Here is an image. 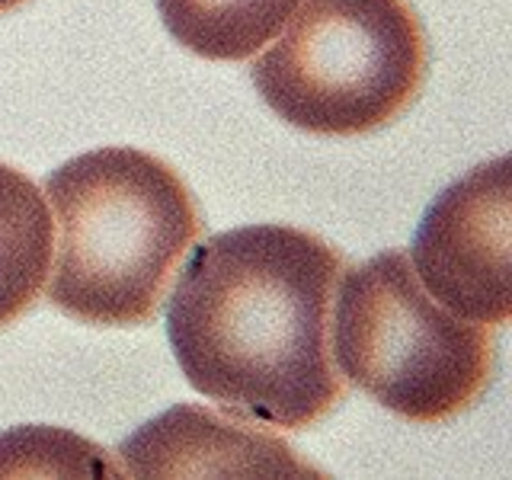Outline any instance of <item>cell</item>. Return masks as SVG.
<instances>
[{
    "mask_svg": "<svg viewBox=\"0 0 512 480\" xmlns=\"http://www.w3.org/2000/svg\"><path fill=\"white\" fill-rule=\"evenodd\" d=\"M343 253L292 224H247L192 250L167 301L189 388L247 423L308 429L340 404L333 298Z\"/></svg>",
    "mask_w": 512,
    "mask_h": 480,
    "instance_id": "obj_1",
    "label": "cell"
},
{
    "mask_svg": "<svg viewBox=\"0 0 512 480\" xmlns=\"http://www.w3.org/2000/svg\"><path fill=\"white\" fill-rule=\"evenodd\" d=\"M58 218L48 301L77 324L144 327L202 234L199 205L167 160L96 148L45 176Z\"/></svg>",
    "mask_w": 512,
    "mask_h": 480,
    "instance_id": "obj_2",
    "label": "cell"
},
{
    "mask_svg": "<svg viewBox=\"0 0 512 480\" xmlns=\"http://www.w3.org/2000/svg\"><path fill=\"white\" fill-rule=\"evenodd\" d=\"M340 375L400 420L436 426L471 410L493 381L496 336L420 285L407 253L384 250L336 288Z\"/></svg>",
    "mask_w": 512,
    "mask_h": 480,
    "instance_id": "obj_3",
    "label": "cell"
},
{
    "mask_svg": "<svg viewBox=\"0 0 512 480\" xmlns=\"http://www.w3.org/2000/svg\"><path fill=\"white\" fill-rule=\"evenodd\" d=\"M426 68V32L407 0H304L250 80L282 122L352 138L410 109Z\"/></svg>",
    "mask_w": 512,
    "mask_h": 480,
    "instance_id": "obj_4",
    "label": "cell"
},
{
    "mask_svg": "<svg viewBox=\"0 0 512 480\" xmlns=\"http://www.w3.org/2000/svg\"><path fill=\"white\" fill-rule=\"evenodd\" d=\"M509 196V157L474 167L432 199L410 250L426 292L484 327H503L512 317Z\"/></svg>",
    "mask_w": 512,
    "mask_h": 480,
    "instance_id": "obj_5",
    "label": "cell"
},
{
    "mask_svg": "<svg viewBox=\"0 0 512 480\" xmlns=\"http://www.w3.org/2000/svg\"><path fill=\"white\" fill-rule=\"evenodd\" d=\"M132 477H304L314 474L282 439L256 432L240 416L205 407H170L119 448Z\"/></svg>",
    "mask_w": 512,
    "mask_h": 480,
    "instance_id": "obj_6",
    "label": "cell"
},
{
    "mask_svg": "<svg viewBox=\"0 0 512 480\" xmlns=\"http://www.w3.org/2000/svg\"><path fill=\"white\" fill-rule=\"evenodd\" d=\"M55 250L45 192L23 170L0 164V330L42 295Z\"/></svg>",
    "mask_w": 512,
    "mask_h": 480,
    "instance_id": "obj_7",
    "label": "cell"
},
{
    "mask_svg": "<svg viewBox=\"0 0 512 480\" xmlns=\"http://www.w3.org/2000/svg\"><path fill=\"white\" fill-rule=\"evenodd\" d=\"M301 0H157L160 20L205 61H247L272 42Z\"/></svg>",
    "mask_w": 512,
    "mask_h": 480,
    "instance_id": "obj_8",
    "label": "cell"
},
{
    "mask_svg": "<svg viewBox=\"0 0 512 480\" xmlns=\"http://www.w3.org/2000/svg\"><path fill=\"white\" fill-rule=\"evenodd\" d=\"M0 474H87L119 477L122 468L87 439L61 429L23 426L0 436Z\"/></svg>",
    "mask_w": 512,
    "mask_h": 480,
    "instance_id": "obj_9",
    "label": "cell"
},
{
    "mask_svg": "<svg viewBox=\"0 0 512 480\" xmlns=\"http://www.w3.org/2000/svg\"><path fill=\"white\" fill-rule=\"evenodd\" d=\"M26 0H0V13H10V10H16V7H23Z\"/></svg>",
    "mask_w": 512,
    "mask_h": 480,
    "instance_id": "obj_10",
    "label": "cell"
}]
</instances>
